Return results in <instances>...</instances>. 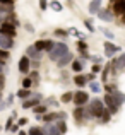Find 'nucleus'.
<instances>
[{"mask_svg":"<svg viewBox=\"0 0 125 135\" xmlns=\"http://www.w3.org/2000/svg\"><path fill=\"white\" fill-rule=\"evenodd\" d=\"M89 104H87V113L91 115V118H99V116L103 115V111H105V103L101 101V99H98V98H94V99H91V101H87Z\"/></svg>","mask_w":125,"mask_h":135,"instance_id":"f257e3e1","label":"nucleus"},{"mask_svg":"<svg viewBox=\"0 0 125 135\" xmlns=\"http://www.w3.org/2000/svg\"><path fill=\"white\" fill-rule=\"evenodd\" d=\"M65 53H69V46L63 43V41H60V43H55V46L48 51V55H50V60L57 62V60H58L60 56H63Z\"/></svg>","mask_w":125,"mask_h":135,"instance_id":"f03ea898","label":"nucleus"},{"mask_svg":"<svg viewBox=\"0 0 125 135\" xmlns=\"http://www.w3.org/2000/svg\"><path fill=\"white\" fill-rule=\"evenodd\" d=\"M0 34H5V36L14 38L16 36V26H14L12 22H9V21L0 22Z\"/></svg>","mask_w":125,"mask_h":135,"instance_id":"7ed1b4c3","label":"nucleus"},{"mask_svg":"<svg viewBox=\"0 0 125 135\" xmlns=\"http://www.w3.org/2000/svg\"><path fill=\"white\" fill-rule=\"evenodd\" d=\"M74 118H76L77 123H81V122H84V120H89V118H91V115L87 113V109H86V108L77 106V108L74 109Z\"/></svg>","mask_w":125,"mask_h":135,"instance_id":"20e7f679","label":"nucleus"},{"mask_svg":"<svg viewBox=\"0 0 125 135\" xmlns=\"http://www.w3.org/2000/svg\"><path fill=\"white\" fill-rule=\"evenodd\" d=\"M72 101L76 103L77 106H84L86 103L89 101V94L86 91H77V92H74V98H72Z\"/></svg>","mask_w":125,"mask_h":135,"instance_id":"39448f33","label":"nucleus"},{"mask_svg":"<svg viewBox=\"0 0 125 135\" xmlns=\"http://www.w3.org/2000/svg\"><path fill=\"white\" fill-rule=\"evenodd\" d=\"M103 103H105V106H108V111L112 113V115H115V113L118 111V108H120V106L115 104V101H113V98H112V94H110V92H106V94H105Z\"/></svg>","mask_w":125,"mask_h":135,"instance_id":"423d86ee","label":"nucleus"},{"mask_svg":"<svg viewBox=\"0 0 125 135\" xmlns=\"http://www.w3.org/2000/svg\"><path fill=\"white\" fill-rule=\"evenodd\" d=\"M40 103H41V96L40 94H31L29 99L22 101V108L24 109H29V108H34L36 104H40Z\"/></svg>","mask_w":125,"mask_h":135,"instance_id":"0eeeda50","label":"nucleus"},{"mask_svg":"<svg viewBox=\"0 0 125 135\" xmlns=\"http://www.w3.org/2000/svg\"><path fill=\"white\" fill-rule=\"evenodd\" d=\"M17 69H19L21 74H27V72H29V69H31V60H29V56L24 55L22 58L19 60V63H17Z\"/></svg>","mask_w":125,"mask_h":135,"instance_id":"6e6552de","label":"nucleus"},{"mask_svg":"<svg viewBox=\"0 0 125 135\" xmlns=\"http://www.w3.org/2000/svg\"><path fill=\"white\" fill-rule=\"evenodd\" d=\"M96 16L99 17L101 21H105V22H112L113 21V10H110V9H99L98 12H96Z\"/></svg>","mask_w":125,"mask_h":135,"instance_id":"1a4fd4ad","label":"nucleus"},{"mask_svg":"<svg viewBox=\"0 0 125 135\" xmlns=\"http://www.w3.org/2000/svg\"><path fill=\"white\" fill-rule=\"evenodd\" d=\"M41 132L45 135H62L60 133V130L57 128L55 123H45V125L41 127Z\"/></svg>","mask_w":125,"mask_h":135,"instance_id":"9d476101","label":"nucleus"},{"mask_svg":"<svg viewBox=\"0 0 125 135\" xmlns=\"http://www.w3.org/2000/svg\"><path fill=\"white\" fill-rule=\"evenodd\" d=\"M103 46H105V55L108 56V58H112L115 53L120 51V48H118V46H115L112 41H105V43H103Z\"/></svg>","mask_w":125,"mask_h":135,"instance_id":"9b49d317","label":"nucleus"},{"mask_svg":"<svg viewBox=\"0 0 125 135\" xmlns=\"http://www.w3.org/2000/svg\"><path fill=\"white\" fill-rule=\"evenodd\" d=\"M14 46V38L5 36V34H0V48L3 50H10Z\"/></svg>","mask_w":125,"mask_h":135,"instance_id":"f8f14e48","label":"nucleus"},{"mask_svg":"<svg viewBox=\"0 0 125 135\" xmlns=\"http://www.w3.org/2000/svg\"><path fill=\"white\" fill-rule=\"evenodd\" d=\"M72 60H74V55L69 51V53H65L63 56H60V58L57 60V65L62 69V67H65V65H69V63H72Z\"/></svg>","mask_w":125,"mask_h":135,"instance_id":"ddd939ff","label":"nucleus"},{"mask_svg":"<svg viewBox=\"0 0 125 135\" xmlns=\"http://www.w3.org/2000/svg\"><path fill=\"white\" fill-rule=\"evenodd\" d=\"M26 55L29 56V58L41 60V51H40V50H36V48H34V45H31V46H27V48H26Z\"/></svg>","mask_w":125,"mask_h":135,"instance_id":"4468645a","label":"nucleus"},{"mask_svg":"<svg viewBox=\"0 0 125 135\" xmlns=\"http://www.w3.org/2000/svg\"><path fill=\"white\" fill-rule=\"evenodd\" d=\"M110 94H112V98H113V101H115L117 106H122L123 103H125V94H123V92H120L118 89L113 91V92H110Z\"/></svg>","mask_w":125,"mask_h":135,"instance_id":"2eb2a0df","label":"nucleus"},{"mask_svg":"<svg viewBox=\"0 0 125 135\" xmlns=\"http://www.w3.org/2000/svg\"><path fill=\"white\" fill-rule=\"evenodd\" d=\"M113 3V12L118 14V16H122V14H125V0H115Z\"/></svg>","mask_w":125,"mask_h":135,"instance_id":"dca6fc26","label":"nucleus"},{"mask_svg":"<svg viewBox=\"0 0 125 135\" xmlns=\"http://www.w3.org/2000/svg\"><path fill=\"white\" fill-rule=\"evenodd\" d=\"M101 2H103V0H91V3H89V7H87L89 14L96 16V12H98V10L101 9Z\"/></svg>","mask_w":125,"mask_h":135,"instance_id":"f3484780","label":"nucleus"},{"mask_svg":"<svg viewBox=\"0 0 125 135\" xmlns=\"http://www.w3.org/2000/svg\"><path fill=\"white\" fill-rule=\"evenodd\" d=\"M74 84H76V86H79V87H84L86 84H87V77L82 75V74H77V75L74 77Z\"/></svg>","mask_w":125,"mask_h":135,"instance_id":"a211bd4d","label":"nucleus"},{"mask_svg":"<svg viewBox=\"0 0 125 135\" xmlns=\"http://www.w3.org/2000/svg\"><path fill=\"white\" fill-rule=\"evenodd\" d=\"M48 7L52 10H55V12H62L63 10V5L58 2V0H53V2H48Z\"/></svg>","mask_w":125,"mask_h":135,"instance_id":"6ab92c4d","label":"nucleus"},{"mask_svg":"<svg viewBox=\"0 0 125 135\" xmlns=\"http://www.w3.org/2000/svg\"><path fill=\"white\" fill-rule=\"evenodd\" d=\"M55 125H57V128L60 130V133H62V135L67 132V123H65V120H57Z\"/></svg>","mask_w":125,"mask_h":135,"instance_id":"aec40b11","label":"nucleus"},{"mask_svg":"<svg viewBox=\"0 0 125 135\" xmlns=\"http://www.w3.org/2000/svg\"><path fill=\"white\" fill-rule=\"evenodd\" d=\"M17 98H19V99H27V98H29V96H31V91L29 89H24V87H22V89H21V91H17Z\"/></svg>","mask_w":125,"mask_h":135,"instance_id":"412c9836","label":"nucleus"},{"mask_svg":"<svg viewBox=\"0 0 125 135\" xmlns=\"http://www.w3.org/2000/svg\"><path fill=\"white\" fill-rule=\"evenodd\" d=\"M33 111L36 113L38 116L45 115V113H46V104H36V106H34V108H33Z\"/></svg>","mask_w":125,"mask_h":135,"instance_id":"4be33fe9","label":"nucleus"},{"mask_svg":"<svg viewBox=\"0 0 125 135\" xmlns=\"http://www.w3.org/2000/svg\"><path fill=\"white\" fill-rule=\"evenodd\" d=\"M89 89L98 94V92H101V84H99V82H94V80H89Z\"/></svg>","mask_w":125,"mask_h":135,"instance_id":"5701e85b","label":"nucleus"},{"mask_svg":"<svg viewBox=\"0 0 125 135\" xmlns=\"http://www.w3.org/2000/svg\"><path fill=\"white\" fill-rule=\"evenodd\" d=\"M84 67V63L81 62V60H72V70L74 72H81Z\"/></svg>","mask_w":125,"mask_h":135,"instance_id":"b1692460","label":"nucleus"},{"mask_svg":"<svg viewBox=\"0 0 125 135\" xmlns=\"http://www.w3.org/2000/svg\"><path fill=\"white\" fill-rule=\"evenodd\" d=\"M72 98H74V92H63V94H62V98H60V101H62V103H70V101H72Z\"/></svg>","mask_w":125,"mask_h":135,"instance_id":"393cba45","label":"nucleus"},{"mask_svg":"<svg viewBox=\"0 0 125 135\" xmlns=\"http://www.w3.org/2000/svg\"><path fill=\"white\" fill-rule=\"evenodd\" d=\"M110 116H112V113H110V111H108V109H106V108H105V111H103V115H101V116H99V120H101V122H103V123H108V122H110Z\"/></svg>","mask_w":125,"mask_h":135,"instance_id":"a878e982","label":"nucleus"},{"mask_svg":"<svg viewBox=\"0 0 125 135\" xmlns=\"http://www.w3.org/2000/svg\"><path fill=\"white\" fill-rule=\"evenodd\" d=\"M53 33H55V36H58V38H67L69 36V31H65V29H55Z\"/></svg>","mask_w":125,"mask_h":135,"instance_id":"bb28decb","label":"nucleus"},{"mask_svg":"<svg viewBox=\"0 0 125 135\" xmlns=\"http://www.w3.org/2000/svg\"><path fill=\"white\" fill-rule=\"evenodd\" d=\"M9 50H3V48H0V62H5L7 58H9Z\"/></svg>","mask_w":125,"mask_h":135,"instance_id":"cd10ccee","label":"nucleus"},{"mask_svg":"<svg viewBox=\"0 0 125 135\" xmlns=\"http://www.w3.org/2000/svg\"><path fill=\"white\" fill-rule=\"evenodd\" d=\"M110 69H112V65H110V63H108V65L105 67V69H103V74H101V79H103V80H106V79H108V74H110Z\"/></svg>","mask_w":125,"mask_h":135,"instance_id":"c85d7f7f","label":"nucleus"},{"mask_svg":"<svg viewBox=\"0 0 125 135\" xmlns=\"http://www.w3.org/2000/svg\"><path fill=\"white\" fill-rule=\"evenodd\" d=\"M53 46H55V41H52V40H45V51H50Z\"/></svg>","mask_w":125,"mask_h":135,"instance_id":"c756f323","label":"nucleus"},{"mask_svg":"<svg viewBox=\"0 0 125 135\" xmlns=\"http://www.w3.org/2000/svg\"><path fill=\"white\" fill-rule=\"evenodd\" d=\"M41 133V128L40 127H31L29 132H27V135H40Z\"/></svg>","mask_w":125,"mask_h":135,"instance_id":"7c9ffc66","label":"nucleus"},{"mask_svg":"<svg viewBox=\"0 0 125 135\" xmlns=\"http://www.w3.org/2000/svg\"><path fill=\"white\" fill-rule=\"evenodd\" d=\"M31 86H33V80H31V77H26V79L22 80V87H24V89H29Z\"/></svg>","mask_w":125,"mask_h":135,"instance_id":"2f4dec72","label":"nucleus"},{"mask_svg":"<svg viewBox=\"0 0 125 135\" xmlns=\"http://www.w3.org/2000/svg\"><path fill=\"white\" fill-rule=\"evenodd\" d=\"M34 48L40 50V51H43V50H45V40H38L36 43H34Z\"/></svg>","mask_w":125,"mask_h":135,"instance_id":"473e14b6","label":"nucleus"},{"mask_svg":"<svg viewBox=\"0 0 125 135\" xmlns=\"http://www.w3.org/2000/svg\"><path fill=\"white\" fill-rule=\"evenodd\" d=\"M101 31H103V34H105V36L108 38L110 41H112V40H115V34H113L112 31H108V29H101Z\"/></svg>","mask_w":125,"mask_h":135,"instance_id":"72a5a7b5","label":"nucleus"},{"mask_svg":"<svg viewBox=\"0 0 125 135\" xmlns=\"http://www.w3.org/2000/svg\"><path fill=\"white\" fill-rule=\"evenodd\" d=\"M16 120V113H14L12 116H10L9 120H7V123H5V130H10V127H12V122Z\"/></svg>","mask_w":125,"mask_h":135,"instance_id":"f704fd0d","label":"nucleus"},{"mask_svg":"<svg viewBox=\"0 0 125 135\" xmlns=\"http://www.w3.org/2000/svg\"><path fill=\"white\" fill-rule=\"evenodd\" d=\"M84 26L87 27V31H89V33H92V31H96V29H94V26H92V22H91V21H87V19L84 21Z\"/></svg>","mask_w":125,"mask_h":135,"instance_id":"c9c22d12","label":"nucleus"},{"mask_svg":"<svg viewBox=\"0 0 125 135\" xmlns=\"http://www.w3.org/2000/svg\"><path fill=\"white\" fill-rule=\"evenodd\" d=\"M0 5H3V7H14V0H0Z\"/></svg>","mask_w":125,"mask_h":135,"instance_id":"e433bc0d","label":"nucleus"},{"mask_svg":"<svg viewBox=\"0 0 125 135\" xmlns=\"http://www.w3.org/2000/svg\"><path fill=\"white\" fill-rule=\"evenodd\" d=\"M77 48H79V51H86V50H87V45H86L84 41L81 40L79 43H77Z\"/></svg>","mask_w":125,"mask_h":135,"instance_id":"4c0bfd02","label":"nucleus"},{"mask_svg":"<svg viewBox=\"0 0 125 135\" xmlns=\"http://www.w3.org/2000/svg\"><path fill=\"white\" fill-rule=\"evenodd\" d=\"M89 60H92L94 63H101V62H103V58H101L99 55H92V56H89Z\"/></svg>","mask_w":125,"mask_h":135,"instance_id":"58836bf2","label":"nucleus"},{"mask_svg":"<svg viewBox=\"0 0 125 135\" xmlns=\"http://www.w3.org/2000/svg\"><path fill=\"white\" fill-rule=\"evenodd\" d=\"M105 91L106 92H113V91H117V86H113V84H106V86H105Z\"/></svg>","mask_w":125,"mask_h":135,"instance_id":"ea45409f","label":"nucleus"},{"mask_svg":"<svg viewBox=\"0 0 125 135\" xmlns=\"http://www.w3.org/2000/svg\"><path fill=\"white\" fill-rule=\"evenodd\" d=\"M40 9L41 10H46V9H48V0H40Z\"/></svg>","mask_w":125,"mask_h":135,"instance_id":"a19ab883","label":"nucleus"},{"mask_svg":"<svg viewBox=\"0 0 125 135\" xmlns=\"http://www.w3.org/2000/svg\"><path fill=\"white\" fill-rule=\"evenodd\" d=\"M92 74H98L99 70H101V63H94V65H92Z\"/></svg>","mask_w":125,"mask_h":135,"instance_id":"79ce46f5","label":"nucleus"},{"mask_svg":"<svg viewBox=\"0 0 125 135\" xmlns=\"http://www.w3.org/2000/svg\"><path fill=\"white\" fill-rule=\"evenodd\" d=\"M3 86H5V77H3V74H0V91L3 89Z\"/></svg>","mask_w":125,"mask_h":135,"instance_id":"37998d69","label":"nucleus"},{"mask_svg":"<svg viewBox=\"0 0 125 135\" xmlns=\"http://www.w3.org/2000/svg\"><path fill=\"white\" fill-rule=\"evenodd\" d=\"M24 27H26V31H27V33H34V27L33 26H31V24H24Z\"/></svg>","mask_w":125,"mask_h":135,"instance_id":"c03bdc74","label":"nucleus"},{"mask_svg":"<svg viewBox=\"0 0 125 135\" xmlns=\"http://www.w3.org/2000/svg\"><path fill=\"white\" fill-rule=\"evenodd\" d=\"M38 77H40V75H38V72L31 74V80H33V82H38Z\"/></svg>","mask_w":125,"mask_h":135,"instance_id":"a18cd8bd","label":"nucleus"},{"mask_svg":"<svg viewBox=\"0 0 125 135\" xmlns=\"http://www.w3.org/2000/svg\"><path fill=\"white\" fill-rule=\"evenodd\" d=\"M26 123H27V118H21L19 122H17V125H19V127H22V125H26Z\"/></svg>","mask_w":125,"mask_h":135,"instance_id":"49530a36","label":"nucleus"},{"mask_svg":"<svg viewBox=\"0 0 125 135\" xmlns=\"http://www.w3.org/2000/svg\"><path fill=\"white\" fill-rule=\"evenodd\" d=\"M19 130V125H14V127H10V132H17Z\"/></svg>","mask_w":125,"mask_h":135,"instance_id":"de8ad7c7","label":"nucleus"},{"mask_svg":"<svg viewBox=\"0 0 125 135\" xmlns=\"http://www.w3.org/2000/svg\"><path fill=\"white\" fill-rule=\"evenodd\" d=\"M86 77H87V82H89V80L94 79V74H89V75H86Z\"/></svg>","mask_w":125,"mask_h":135,"instance_id":"09e8293b","label":"nucleus"},{"mask_svg":"<svg viewBox=\"0 0 125 135\" xmlns=\"http://www.w3.org/2000/svg\"><path fill=\"white\" fill-rule=\"evenodd\" d=\"M3 72V62H0V74Z\"/></svg>","mask_w":125,"mask_h":135,"instance_id":"8fccbe9b","label":"nucleus"},{"mask_svg":"<svg viewBox=\"0 0 125 135\" xmlns=\"http://www.w3.org/2000/svg\"><path fill=\"white\" fill-rule=\"evenodd\" d=\"M122 22L125 24V14H122Z\"/></svg>","mask_w":125,"mask_h":135,"instance_id":"3c124183","label":"nucleus"},{"mask_svg":"<svg viewBox=\"0 0 125 135\" xmlns=\"http://www.w3.org/2000/svg\"><path fill=\"white\" fill-rule=\"evenodd\" d=\"M17 135H27V133H26V132H19Z\"/></svg>","mask_w":125,"mask_h":135,"instance_id":"603ef678","label":"nucleus"},{"mask_svg":"<svg viewBox=\"0 0 125 135\" xmlns=\"http://www.w3.org/2000/svg\"><path fill=\"white\" fill-rule=\"evenodd\" d=\"M0 101H2V91H0Z\"/></svg>","mask_w":125,"mask_h":135,"instance_id":"864d4df0","label":"nucleus"},{"mask_svg":"<svg viewBox=\"0 0 125 135\" xmlns=\"http://www.w3.org/2000/svg\"><path fill=\"white\" fill-rule=\"evenodd\" d=\"M0 132H2V125H0Z\"/></svg>","mask_w":125,"mask_h":135,"instance_id":"5fc2aeb1","label":"nucleus"},{"mask_svg":"<svg viewBox=\"0 0 125 135\" xmlns=\"http://www.w3.org/2000/svg\"><path fill=\"white\" fill-rule=\"evenodd\" d=\"M40 135H45V133H43V132H41V133H40Z\"/></svg>","mask_w":125,"mask_h":135,"instance_id":"6e6d98bb","label":"nucleus"}]
</instances>
